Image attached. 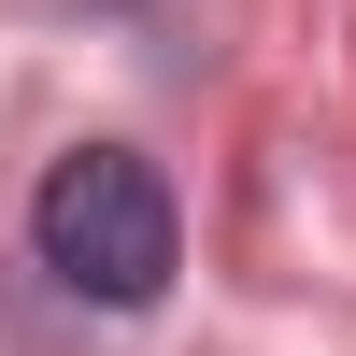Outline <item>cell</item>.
<instances>
[{
	"mask_svg": "<svg viewBox=\"0 0 356 356\" xmlns=\"http://www.w3.org/2000/svg\"><path fill=\"white\" fill-rule=\"evenodd\" d=\"M29 257H43L86 314H143L171 271H186V214H171L157 157H129V143H72V157L43 171V200H29Z\"/></svg>",
	"mask_w": 356,
	"mask_h": 356,
	"instance_id": "cell-1",
	"label": "cell"
}]
</instances>
